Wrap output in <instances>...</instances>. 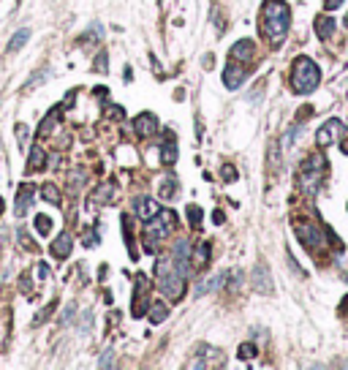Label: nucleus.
<instances>
[{
  "mask_svg": "<svg viewBox=\"0 0 348 370\" xmlns=\"http://www.w3.org/2000/svg\"><path fill=\"white\" fill-rule=\"evenodd\" d=\"M288 22H291V11L283 0H267L264 6V36L270 38L272 46H280L283 38L288 33Z\"/></svg>",
  "mask_w": 348,
  "mask_h": 370,
  "instance_id": "nucleus-1",
  "label": "nucleus"
},
{
  "mask_svg": "<svg viewBox=\"0 0 348 370\" xmlns=\"http://www.w3.org/2000/svg\"><path fill=\"white\" fill-rule=\"evenodd\" d=\"M318 82H321V68L310 58L299 54L294 60V66H291V90L297 96H307V93H313L318 88Z\"/></svg>",
  "mask_w": 348,
  "mask_h": 370,
  "instance_id": "nucleus-2",
  "label": "nucleus"
},
{
  "mask_svg": "<svg viewBox=\"0 0 348 370\" xmlns=\"http://www.w3.org/2000/svg\"><path fill=\"white\" fill-rule=\"evenodd\" d=\"M174 226H177V215L171 210H158L153 218H147V245L169 237L174 232Z\"/></svg>",
  "mask_w": 348,
  "mask_h": 370,
  "instance_id": "nucleus-3",
  "label": "nucleus"
},
{
  "mask_svg": "<svg viewBox=\"0 0 348 370\" xmlns=\"http://www.w3.org/2000/svg\"><path fill=\"white\" fill-rule=\"evenodd\" d=\"M324 169H327V163H324V155H310V158L305 161L299 180H302V188H305L307 193H315V191H318V180H321V175H324Z\"/></svg>",
  "mask_w": 348,
  "mask_h": 370,
  "instance_id": "nucleus-4",
  "label": "nucleus"
},
{
  "mask_svg": "<svg viewBox=\"0 0 348 370\" xmlns=\"http://www.w3.org/2000/svg\"><path fill=\"white\" fill-rule=\"evenodd\" d=\"M297 237L302 240V245H305L307 250H315V248L324 245L321 226H315V223H299V226H297Z\"/></svg>",
  "mask_w": 348,
  "mask_h": 370,
  "instance_id": "nucleus-5",
  "label": "nucleus"
},
{
  "mask_svg": "<svg viewBox=\"0 0 348 370\" xmlns=\"http://www.w3.org/2000/svg\"><path fill=\"white\" fill-rule=\"evenodd\" d=\"M340 133H343V123H340L337 117H332V120H327L318 128V133H315V141H318L321 147H329L335 139H340Z\"/></svg>",
  "mask_w": 348,
  "mask_h": 370,
  "instance_id": "nucleus-6",
  "label": "nucleus"
},
{
  "mask_svg": "<svg viewBox=\"0 0 348 370\" xmlns=\"http://www.w3.org/2000/svg\"><path fill=\"white\" fill-rule=\"evenodd\" d=\"M242 82H245V68L237 66V63L231 60V63L226 66V71H223V84H226L228 90H237Z\"/></svg>",
  "mask_w": 348,
  "mask_h": 370,
  "instance_id": "nucleus-7",
  "label": "nucleus"
},
{
  "mask_svg": "<svg viewBox=\"0 0 348 370\" xmlns=\"http://www.w3.org/2000/svg\"><path fill=\"white\" fill-rule=\"evenodd\" d=\"M33 191L36 188L30 185V183H25L19 188V193H17V215L22 218V215H27V210H30V199H33Z\"/></svg>",
  "mask_w": 348,
  "mask_h": 370,
  "instance_id": "nucleus-8",
  "label": "nucleus"
},
{
  "mask_svg": "<svg viewBox=\"0 0 348 370\" xmlns=\"http://www.w3.org/2000/svg\"><path fill=\"white\" fill-rule=\"evenodd\" d=\"M226 278H228V272H218V275H212V278H207L204 283H199V286H196V294H207V291L223 289Z\"/></svg>",
  "mask_w": 348,
  "mask_h": 370,
  "instance_id": "nucleus-9",
  "label": "nucleus"
},
{
  "mask_svg": "<svg viewBox=\"0 0 348 370\" xmlns=\"http://www.w3.org/2000/svg\"><path fill=\"white\" fill-rule=\"evenodd\" d=\"M155 117L153 115H139L136 117V123H133V128H136V133H139V136H153V131H155Z\"/></svg>",
  "mask_w": 348,
  "mask_h": 370,
  "instance_id": "nucleus-10",
  "label": "nucleus"
},
{
  "mask_svg": "<svg viewBox=\"0 0 348 370\" xmlns=\"http://www.w3.org/2000/svg\"><path fill=\"white\" fill-rule=\"evenodd\" d=\"M177 161V141H174V136L169 133L161 147V163H166V166H171V163Z\"/></svg>",
  "mask_w": 348,
  "mask_h": 370,
  "instance_id": "nucleus-11",
  "label": "nucleus"
},
{
  "mask_svg": "<svg viewBox=\"0 0 348 370\" xmlns=\"http://www.w3.org/2000/svg\"><path fill=\"white\" fill-rule=\"evenodd\" d=\"M253 52H256V46H253V41H237L234 46H231V58L234 60H250L253 58Z\"/></svg>",
  "mask_w": 348,
  "mask_h": 370,
  "instance_id": "nucleus-12",
  "label": "nucleus"
},
{
  "mask_svg": "<svg viewBox=\"0 0 348 370\" xmlns=\"http://www.w3.org/2000/svg\"><path fill=\"white\" fill-rule=\"evenodd\" d=\"M253 283H256L258 291H264V294H270L272 291V280H270V272H267V267H256V272H253Z\"/></svg>",
  "mask_w": 348,
  "mask_h": 370,
  "instance_id": "nucleus-13",
  "label": "nucleus"
},
{
  "mask_svg": "<svg viewBox=\"0 0 348 370\" xmlns=\"http://www.w3.org/2000/svg\"><path fill=\"white\" fill-rule=\"evenodd\" d=\"M133 212H136L139 218H153L158 207H155V202L153 199H147V196H141V199H136V204H133Z\"/></svg>",
  "mask_w": 348,
  "mask_h": 370,
  "instance_id": "nucleus-14",
  "label": "nucleus"
},
{
  "mask_svg": "<svg viewBox=\"0 0 348 370\" xmlns=\"http://www.w3.org/2000/svg\"><path fill=\"white\" fill-rule=\"evenodd\" d=\"M71 253V234L63 232L57 240H54V245H52V256H57V259H66Z\"/></svg>",
  "mask_w": 348,
  "mask_h": 370,
  "instance_id": "nucleus-15",
  "label": "nucleus"
},
{
  "mask_svg": "<svg viewBox=\"0 0 348 370\" xmlns=\"http://www.w3.org/2000/svg\"><path fill=\"white\" fill-rule=\"evenodd\" d=\"M210 262V245H199L193 250V259H191V270H201L204 264Z\"/></svg>",
  "mask_w": 348,
  "mask_h": 370,
  "instance_id": "nucleus-16",
  "label": "nucleus"
},
{
  "mask_svg": "<svg viewBox=\"0 0 348 370\" xmlns=\"http://www.w3.org/2000/svg\"><path fill=\"white\" fill-rule=\"evenodd\" d=\"M335 27H337V22L329 19V17H318V19H315V30H318V38H324V41L332 36V30H335Z\"/></svg>",
  "mask_w": 348,
  "mask_h": 370,
  "instance_id": "nucleus-17",
  "label": "nucleus"
},
{
  "mask_svg": "<svg viewBox=\"0 0 348 370\" xmlns=\"http://www.w3.org/2000/svg\"><path fill=\"white\" fill-rule=\"evenodd\" d=\"M27 38H30V30H27V27L17 30V33H14V38L9 41V52H17L19 46H25V44H27Z\"/></svg>",
  "mask_w": 348,
  "mask_h": 370,
  "instance_id": "nucleus-18",
  "label": "nucleus"
},
{
  "mask_svg": "<svg viewBox=\"0 0 348 370\" xmlns=\"http://www.w3.org/2000/svg\"><path fill=\"white\" fill-rule=\"evenodd\" d=\"M169 316V310H166V305L161 302H155V305H150V319H153V324H161V321Z\"/></svg>",
  "mask_w": 348,
  "mask_h": 370,
  "instance_id": "nucleus-19",
  "label": "nucleus"
},
{
  "mask_svg": "<svg viewBox=\"0 0 348 370\" xmlns=\"http://www.w3.org/2000/svg\"><path fill=\"white\" fill-rule=\"evenodd\" d=\"M171 193H177V180H171V177L161 180V196L163 199H171Z\"/></svg>",
  "mask_w": 348,
  "mask_h": 370,
  "instance_id": "nucleus-20",
  "label": "nucleus"
},
{
  "mask_svg": "<svg viewBox=\"0 0 348 370\" xmlns=\"http://www.w3.org/2000/svg\"><path fill=\"white\" fill-rule=\"evenodd\" d=\"M36 232L46 237V234L52 232V218H46V215H36Z\"/></svg>",
  "mask_w": 348,
  "mask_h": 370,
  "instance_id": "nucleus-21",
  "label": "nucleus"
},
{
  "mask_svg": "<svg viewBox=\"0 0 348 370\" xmlns=\"http://www.w3.org/2000/svg\"><path fill=\"white\" fill-rule=\"evenodd\" d=\"M41 158H44L41 147H33V153H30V163H27V172H33V169L41 166Z\"/></svg>",
  "mask_w": 348,
  "mask_h": 370,
  "instance_id": "nucleus-22",
  "label": "nucleus"
},
{
  "mask_svg": "<svg viewBox=\"0 0 348 370\" xmlns=\"http://www.w3.org/2000/svg\"><path fill=\"white\" fill-rule=\"evenodd\" d=\"M44 79H46V71H36V76H33V79H27L25 84H22V90H25V93H27V90H33L36 84H38V82H44Z\"/></svg>",
  "mask_w": 348,
  "mask_h": 370,
  "instance_id": "nucleus-23",
  "label": "nucleus"
},
{
  "mask_svg": "<svg viewBox=\"0 0 348 370\" xmlns=\"http://www.w3.org/2000/svg\"><path fill=\"white\" fill-rule=\"evenodd\" d=\"M188 220H191V226H193V229H196V226H201V210L191 204V207H188Z\"/></svg>",
  "mask_w": 348,
  "mask_h": 370,
  "instance_id": "nucleus-24",
  "label": "nucleus"
},
{
  "mask_svg": "<svg viewBox=\"0 0 348 370\" xmlns=\"http://www.w3.org/2000/svg\"><path fill=\"white\" fill-rule=\"evenodd\" d=\"M44 199H49L52 204H57L60 202V193H57V188H54V185H44Z\"/></svg>",
  "mask_w": 348,
  "mask_h": 370,
  "instance_id": "nucleus-25",
  "label": "nucleus"
},
{
  "mask_svg": "<svg viewBox=\"0 0 348 370\" xmlns=\"http://www.w3.org/2000/svg\"><path fill=\"white\" fill-rule=\"evenodd\" d=\"M256 357V346L253 343H242L240 346V359H253Z\"/></svg>",
  "mask_w": 348,
  "mask_h": 370,
  "instance_id": "nucleus-26",
  "label": "nucleus"
},
{
  "mask_svg": "<svg viewBox=\"0 0 348 370\" xmlns=\"http://www.w3.org/2000/svg\"><path fill=\"white\" fill-rule=\"evenodd\" d=\"M90 30H93V33L84 36V41H98V38H104V27H101V25H93Z\"/></svg>",
  "mask_w": 348,
  "mask_h": 370,
  "instance_id": "nucleus-27",
  "label": "nucleus"
},
{
  "mask_svg": "<svg viewBox=\"0 0 348 370\" xmlns=\"http://www.w3.org/2000/svg\"><path fill=\"white\" fill-rule=\"evenodd\" d=\"M223 180H226V183H231V180H237V169L231 166V163H226V166H223Z\"/></svg>",
  "mask_w": 348,
  "mask_h": 370,
  "instance_id": "nucleus-28",
  "label": "nucleus"
},
{
  "mask_svg": "<svg viewBox=\"0 0 348 370\" xmlns=\"http://www.w3.org/2000/svg\"><path fill=\"white\" fill-rule=\"evenodd\" d=\"M84 245H87V248L98 245V232H90V234H84Z\"/></svg>",
  "mask_w": 348,
  "mask_h": 370,
  "instance_id": "nucleus-29",
  "label": "nucleus"
},
{
  "mask_svg": "<svg viewBox=\"0 0 348 370\" xmlns=\"http://www.w3.org/2000/svg\"><path fill=\"white\" fill-rule=\"evenodd\" d=\"M17 136H19V145H25V141H27V128H25V125H17Z\"/></svg>",
  "mask_w": 348,
  "mask_h": 370,
  "instance_id": "nucleus-30",
  "label": "nucleus"
},
{
  "mask_svg": "<svg viewBox=\"0 0 348 370\" xmlns=\"http://www.w3.org/2000/svg\"><path fill=\"white\" fill-rule=\"evenodd\" d=\"M101 367H106V365H112V351H104L101 354V362H98Z\"/></svg>",
  "mask_w": 348,
  "mask_h": 370,
  "instance_id": "nucleus-31",
  "label": "nucleus"
},
{
  "mask_svg": "<svg viewBox=\"0 0 348 370\" xmlns=\"http://www.w3.org/2000/svg\"><path fill=\"white\" fill-rule=\"evenodd\" d=\"M36 270H38V278H49V267L46 264H38Z\"/></svg>",
  "mask_w": 348,
  "mask_h": 370,
  "instance_id": "nucleus-32",
  "label": "nucleus"
},
{
  "mask_svg": "<svg viewBox=\"0 0 348 370\" xmlns=\"http://www.w3.org/2000/svg\"><path fill=\"white\" fill-rule=\"evenodd\" d=\"M96 68H98V71H104V68H106V54H101V58L96 60Z\"/></svg>",
  "mask_w": 348,
  "mask_h": 370,
  "instance_id": "nucleus-33",
  "label": "nucleus"
},
{
  "mask_svg": "<svg viewBox=\"0 0 348 370\" xmlns=\"http://www.w3.org/2000/svg\"><path fill=\"white\" fill-rule=\"evenodd\" d=\"M212 220H215V223H223V212L215 210V212H212Z\"/></svg>",
  "mask_w": 348,
  "mask_h": 370,
  "instance_id": "nucleus-34",
  "label": "nucleus"
},
{
  "mask_svg": "<svg viewBox=\"0 0 348 370\" xmlns=\"http://www.w3.org/2000/svg\"><path fill=\"white\" fill-rule=\"evenodd\" d=\"M340 3H343V0H327V9L332 11V9H337V6H340Z\"/></svg>",
  "mask_w": 348,
  "mask_h": 370,
  "instance_id": "nucleus-35",
  "label": "nucleus"
},
{
  "mask_svg": "<svg viewBox=\"0 0 348 370\" xmlns=\"http://www.w3.org/2000/svg\"><path fill=\"white\" fill-rule=\"evenodd\" d=\"M340 150H343V153L348 155V139H345V141H340Z\"/></svg>",
  "mask_w": 348,
  "mask_h": 370,
  "instance_id": "nucleus-36",
  "label": "nucleus"
},
{
  "mask_svg": "<svg viewBox=\"0 0 348 370\" xmlns=\"http://www.w3.org/2000/svg\"><path fill=\"white\" fill-rule=\"evenodd\" d=\"M345 27H348V17H345Z\"/></svg>",
  "mask_w": 348,
  "mask_h": 370,
  "instance_id": "nucleus-37",
  "label": "nucleus"
}]
</instances>
